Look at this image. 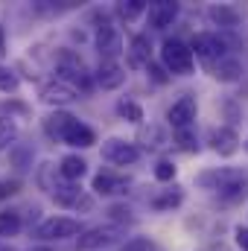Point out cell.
Segmentation results:
<instances>
[{
    "instance_id": "obj_1",
    "label": "cell",
    "mask_w": 248,
    "mask_h": 251,
    "mask_svg": "<svg viewBox=\"0 0 248 251\" xmlns=\"http://www.w3.org/2000/svg\"><path fill=\"white\" fill-rule=\"evenodd\" d=\"M196 181H198V187L213 190V193H216L219 199H225V201H237V199L248 190V170H240V167H222V170L201 173Z\"/></svg>"
},
{
    "instance_id": "obj_2",
    "label": "cell",
    "mask_w": 248,
    "mask_h": 251,
    "mask_svg": "<svg viewBox=\"0 0 248 251\" xmlns=\"http://www.w3.org/2000/svg\"><path fill=\"white\" fill-rule=\"evenodd\" d=\"M161 59H164V67L170 73H178V76L193 73V50L187 47L184 41H178V38H167L164 41Z\"/></svg>"
},
{
    "instance_id": "obj_3",
    "label": "cell",
    "mask_w": 248,
    "mask_h": 251,
    "mask_svg": "<svg viewBox=\"0 0 248 251\" xmlns=\"http://www.w3.org/2000/svg\"><path fill=\"white\" fill-rule=\"evenodd\" d=\"M59 79L67 82L70 88H88L91 85V76H88V70H85V62L76 56V53H70V50H64L62 56H59Z\"/></svg>"
},
{
    "instance_id": "obj_4",
    "label": "cell",
    "mask_w": 248,
    "mask_h": 251,
    "mask_svg": "<svg viewBox=\"0 0 248 251\" xmlns=\"http://www.w3.org/2000/svg\"><path fill=\"white\" fill-rule=\"evenodd\" d=\"M123 237V228L120 225H99V228H91L79 237V251H94V249H102V246H114L117 240Z\"/></svg>"
},
{
    "instance_id": "obj_5",
    "label": "cell",
    "mask_w": 248,
    "mask_h": 251,
    "mask_svg": "<svg viewBox=\"0 0 248 251\" xmlns=\"http://www.w3.org/2000/svg\"><path fill=\"white\" fill-rule=\"evenodd\" d=\"M190 50H193L196 56H201L204 62H213V59L222 62V59H228V56H225V38L216 35V32H198V35L193 38Z\"/></svg>"
},
{
    "instance_id": "obj_6",
    "label": "cell",
    "mask_w": 248,
    "mask_h": 251,
    "mask_svg": "<svg viewBox=\"0 0 248 251\" xmlns=\"http://www.w3.org/2000/svg\"><path fill=\"white\" fill-rule=\"evenodd\" d=\"M76 234H79V222L67 219V216L47 219L35 228V237H41V240H64V237H76Z\"/></svg>"
},
{
    "instance_id": "obj_7",
    "label": "cell",
    "mask_w": 248,
    "mask_h": 251,
    "mask_svg": "<svg viewBox=\"0 0 248 251\" xmlns=\"http://www.w3.org/2000/svg\"><path fill=\"white\" fill-rule=\"evenodd\" d=\"M102 158L108 161V164H117V167H125V164H134L137 158H140V152L131 146V143H125V140H105L102 143Z\"/></svg>"
},
{
    "instance_id": "obj_8",
    "label": "cell",
    "mask_w": 248,
    "mask_h": 251,
    "mask_svg": "<svg viewBox=\"0 0 248 251\" xmlns=\"http://www.w3.org/2000/svg\"><path fill=\"white\" fill-rule=\"evenodd\" d=\"M167 120H170V126H173L175 131L190 128L193 120H196V100H193V97H181L178 102H173L170 111H167Z\"/></svg>"
},
{
    "instance_id": "obj_9",
    "label": "cell",
    "mask_w": 248,
    "mask_h": 251,
    "mask_svg": "<svg viewBox=\"0 0 248 251\" xmlns=\"http://www.w3.org/2000/svg\"><path fill=\"white\" fill-rule=\"evenodd\" d=\"M53 199L59 204H64V207H76V210H91L94 207L91 196H85L76 184H56L53 187Z\"/></svg>"
},
{
    "instance_id": "obj_10",
    "label": "cell",
    "mask_w": 248,
    "mask_h": 251,
    "mask_svg": "<svg viewBox=\"0 0 248 251\" xmlns=\"http://www.w3.org/2000/svg\"><path fill=\"white\" fill-rule=\"evenodd\" d=\"M146 18H149V26L155 29H167L173 26V21L178 18V3H170V0H158L146 9Z\"/></svg>"
},
{
    "instance_id": "obj_11",
    "label": "cell",
    "mask_w": 248,
    "mask_h": 251,
    "mask_svg": "<svg viewBox=\"0 0 248 251\" xmlns=\"http://www.w3.org/2000/svg\"><path fill=\"white\" fill-rule=\"evenodd\" d=\"M76 97H79V91H76V88H70V85L62 82V79H56V82L44 85V91H41V100H44L47 105H67V102H73Z\"/></svg>"
},
{
    "instance_id": "obj_12",
    "label": "cell",
    "mask_w": 248,
    "mask_h": 251,
    "mask_svg": "<svg viewBox=\"0 0 248 251\" xmlns=\"http://www.w3.org/2000/svg\"><path fill=\"white\" fill-rule=\"evenodd\" d=\"M97 50H99L102 56H108V62H111V56H117V53L123 50V38H120V32H117L111 24H102V26L97 29Z\"/></svg>"
},
{
    "instance_id": "obj_13",
    "label": "cell",
    "mask_w": 248,
    "mask_h": 251,
    "mask_svg": "<svg viewBox=\"0 0 248 251\" xmlns=\"http://www.w3.org/2000/svg\"><path fill=\"white\" fill-rule=\"evenodd\" d=\"M210 146H213V152H219V155L228 158V155H234L240 149V137H237L234 128L222 126V128H213L210 131Z\"/></svg>"
},
{
    "instance_id": "obj_14",
    "label": "cell",
    "mask_w": 248,
    "mask_h": 251,
    "mask_svg": "<svg viewBox=\"0 0 248 251\" xmlns=\"http://www.w3.org/2000/svg\"><path fill=\"white\" fill-rule=\"evenodd\" d=\"M125 82V70L117 62H102L99 70H97V85L105 88V91H114Z\"/></svg>"
},
{
    "instance_id": "obj_15",
    "label": "cell",
    "mask_w": 248,
    "mask_h": 251,
    "mask_svg": "<svg viewBox=\"0 0 248 251\" xmlns=\"http://www.w3.org/2000/svg\"><path fill=\"white\" fill-rule=\"evenodd\" d=\"M62 140H64V143H70V146H82V149H85V146H94V140H97V137H94V131H91L85 123L73 120V123L67 126V131H64Z\"/></svg>"
},
{
    "instance_id": "obj_16",
    "label": "cell",
    "mask_w": 248,
    "mask_h": 251,
    "mask_svg": "<svg viewBox=\"0 0 248 251\" xmlns=\"http://www.w3.org/2000/svg\"><path fill=\"white\" fill-rule=\"evenodd\" d=\"M149 56H152L149 38L146 35H134L131 38V47H128V64L131 67H143V64H149Z\"/></svg>"
},
{
    "instance_id": "obj_17",
    "label": "cell",
    "mask_w": 248,
    "mask_h": 251,
    "mask_svg": "<svg viewBox=\"0 0 248 251\" xmlns=\"http://www.w3.org/2000/svg\"><path fill=\"white\" fill-rule=\"evenodd\" d=\"M59 173H62L67 181H79V178L88 173V164H85L79 155H67V158H62V167H59Z\"/></svg>"
},
{
    "instance_id": "obj_18",
    "label": "cell",
    "mask_w": 248,
    "mask_h": 251,
    "mask_svg": "<svg viewBox=\"0 0 248 251\" xmlns=\"http://www.w3.org/2000/svg\"><path fill=\"white\" fill-rule=\"evenodd\" d=\"M94 190H97L99 196L123 193V190H125V181H123V178H114V176H108V173H99V176H94Z\"/></svg>"
},
{
    "instance_id": "obj_19",
    "label": "cell",
    "mask_w": 248,
    "mask_h": 251,
    "mask_svg": "<svg viewBox=\"0 0 248 251\" xmlns=\"http://www.w3.org/2000/svg\"><path fill=\"white\" fill-rule=\"evenodd\" d=\"M240 73H243V64L237 62V59H222V62L213 67V76L219 82H237Z\"/></svg>"
},
{
    "instance_id": "obj_20",
    "label": "cell",
    "mask_w": 248,
    "mask_h": 251,
    "mask_svg": "<svg viewBox=\"0 0 248 251\" xmlns=\"http://www.w3.org/2000/svg\"><path fill=\"white\" fill-rule=\"evenodd\" d=\"M73 120H76V117H70V114H64V111H56V114H50V117L44 120V128H47L50 137H64L67 126L73 123Z\"/></svg>"
},
{
    "instance_id": "obj_21",
    "label": "cell",
    "mask_w": 248,
    "mask_h": 251,
    "mask_svg": "<svg viewBox=\"0 0 248 251\" xmlns=\"http://www.w3.org/2000/svg\"><path fill=\"white\" fill-rule=\"evenodd\" d=\"M210 21L219 24V26H237L240 24V15L234 9H228V6H213L210 9Z\"/></svg>"
},
{
    "instance_id": "obj_22",
    "label": "cell",
    "mask_w": 248,
    "mask_h": 251,
    "mask_svg": "<svg viewBox=\"0 0 248 251\" xmlns=\"http://www.w3.org/2000/svg\"><path fill=\"white\" fill-rule=\"evenodd\" d=\"M21 231V216L15 210H3L0 213V237H15Z\"/></svg>"
},
{
    "instance_id": "obj_23",
    "label": "cell",
    "mask_w": 248,
    "mask_h": 251,
    "mask_svg": "<svg viewBox=\"0 0 248 251\" xmlns=\"http://www.w3.org/2000/svg\"><path fill=\"white\" fill-rule=\"evenodd\" d=\"M18 140V126L12 117H0V149H6V146H12Z\"/></svg>"
},
{
    "instance_id": "obj_24",
    "label": "cell",
    "mask_w": 248,
    "mask_h": 251,
    "mask_svg": "<svg viewBox=\"0 0 248 251\" xmlns=\"http://www.w3.org/2000/svg\"><path fill=\"white\" fill-rule=\"evenodd\" d=\"M181 190H167L164 196H158V199H152V207L155 210H167V207H175V204H181Z\"/></svg>"
},
{
    "instance_id": "obj_25",
    "label": "cell",
    "mask_w": 248,
    "mask_h": 251,
    "mask_svg": "<svg viewBox=\"0 0 248 251\" xmlns=\"http://www.w3.org/2000/svg\"><path fill=\"white\" fill-rule=\"evenodd\" d=\"M149 6L143 3V0H123L120 6H117V12H120V18H125V21H131V18H137L140 12H146Z\"/></svg>"
},
{
    "instance_id": "obj_26",
    "label": "cell",
    "mask_w": 248,
    "mask_h": 251,
    "mask_svg": "<svg viewBox=\"0 0 248 251\" xmlns=\"http://www.w3.org/2000/svg\"><path fill=\"white\" fill-rule=\"evenodd\" d=\"M117 111L123 114L128 123H140V120H143V108H140L137 102H125V100H123V102L117 105Z\"/></svg>"
},
{
    "instance_id": "obj_27",
    "label": "cell",
    "mask_w": 248,
    "mask_h": 251,
    "mask_svg": "<svg viewBox=\"0 0 248 251\" xmlns=\"http://www.w3.org/2000/svg\"><path fill=\"white\" fill-rule=\"evenodd\" d=\"M155 178H158V181H173V178H175V167H173L170 161H161V164L155 167Z\"/></svg>"
},
{
    "instance_id": "obj_28",
    "label": "cell",
    "mask_w": 248,
    "mask_h": 251,
    "mask_svg": "<svg viewBox=\"0 0 248 251\" xmlns=\"http://www.w3.org/2000/svg\"><path fill=\"white\" fill-rule=\"evenodd\" d=\"M175 140H178V146H181L184 152H196V137L190 134V128H181V131H175Z\"/></svg>"
},
{
    "instance_id": "obj_29",
    "label": "cell",
    "mask_w": 248,
    "mask_h": 251,
    "mask_svg": "<svg viewBox=\"0 0 248 251\" xmlns=\"http://www.w3.org/2000/svg\"><path fill=\"white\" fill-rule=\"evenodd\" d=\"M123 251H155V246L146 237H134V240H128L123 246Z\"/></svg>"
},
{
    "instance_id": "obj_30",
    "label": "cell",
    "mask_w": 248,
    "mask_h": 251,
    "mask_svg": "<svg viewBox=\"0 0 248 251\" xmlns=\"http://www.w3.org/2000/svg\"><path fill=\"white\" fill-rule=\"evenodd\" d=\"M18 88V79H15V73H9L6 67H0V91H15Z\"/></svg>"
},
{
    "instance_id": "obj_31",
    "label": "cell",
    "mask_w": 248,
    "mask_h": 251,
    "mask_svg": "<svg viewBox=\"0 0 248 251\" xmlns=\"http://www.w3.org/2000/svg\"><path fill=\"white\" fill-rule=\"evenodd\" d=\"M108 213H111V219H117V222H131V210L125 207V204H114V207H108Z\"/></svg>"
},
{
    "instance_id": "obj_32",
    "label": "cell",
    "mask_w": 248,
    "mask_h": 251,
    "mask_svg": "<svg viewBox=\"0 0 248 251\" xmlns=\"http://www.w3.org/2000/svg\"><path fill=\"white\" fill-rule=\"evenodd\" d=\"M18 190H21V181H15V178H12V181H0V199H6V196H15Z\"/></svg>"
},
{
    "instance_id": "obj_33",
    "label": "cell",
    "mask_w": 248,
    "mask_h": 251,
    "mask_svg": "<svg viewBox=\"0 0 248 251\" xmlns=\"http://www.w3.org/2000/svg\"><path fill=\"white\" fill-rule=\"evenodd\" d=\"M149 73H152V79H155V82H167V73H164V67H161V64H149Z\"/></svg>"
},
{
    "instance_id": "obj_34",
    "label": "cell",
    "mask_w": 248,
    "mask_h": 251,
    "mask_svg": "<svg viewBox=\"0 0 248 251\" xmlns=\"http://www.w3.org/2000/svg\"><path fill=\"white\" fill-rule=\"evenodd\" d=\"M237 243L243 251H248V228H237Z\"/></svg>"
},
{
    "instance_id": "obj_35",
    "label": "cell",
    "mask_w": 248,
    "mask_h": 251,
    "mask_svg": "<svg viewBox=\"0 0 248 251\" xmlns=\"http://www.w3.org/2000/svg\"><path fill=\"white\" fill-rule=\"evenodd\" d=\"M0 53H3V32H0Z\"/></svg>"
},
{
    "instance_id": "obj_36",
    "label": "cell",
    "mask_w": 248,
    "mask_h": 251,
    "mask_svg": "<svg viewBox=\"0 0 248 251\" xmlns=\"http://www.w3.org/2000/svg\"><path fill=\"white\" fill-rule=\"evenodd\" d=\"M32 251H50V249H32Z\"/></svg>"
},
{
    "instance_id": "obj_37",
    "label": "cell",
    "mask_w": 248,
    "mask_h": 251,
    "mask_svg": "<svg viewBox=\"0 0 248 251\" xmlns=\"http://www.w3.org/2000/svg\"><path fill=\"white\" fill-rule=\"evenodd\" d=\"M0 251H9V249H0Z\"/></svg>"
},
{
    "instance_id": "obj_38",
    "label": "cell",
    "mask_w": 248,
    "mask_h": 251,
    "mask_svg": "<svg viewBox=\"0 0 248 251\" xmlns=\"http://www.w3.org/2000/svg\"><path fill=\"white\" fill-rule=\"evenodd\" d=\"M246 149H248V143H246Z\"/></svg>"
}]
</instances>
